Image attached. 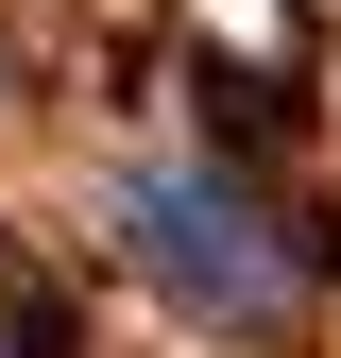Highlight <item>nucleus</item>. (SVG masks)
Segmentation results:
<instances>
[{
	"label": "nucleus",
	"mask_w": 341,
	"mask_h": 358,
	"mask_svg": "<svg viewBox=\"0 0 341 358\" xmlns=\"http://www.w3.org/2000/svg\"><path fill=\"white\" fill-rule=\"evenodd\" d=\"M119 239H137L188 307H222V324H273V307L307 290L290 222H256L239 188H205V171H137V188H119Z\"/></svg>",
	"instance_id": "nucleus-1"
}]
</instances>
